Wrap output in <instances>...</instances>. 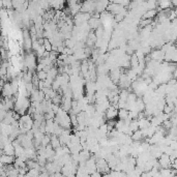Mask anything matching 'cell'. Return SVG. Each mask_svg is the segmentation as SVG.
Instances as JSON below:
<instances>
[{"label": "cell", "instance_id": "obj_1", "mask_svg": "<svg viewBox=\"0 0 177 177\" xmlns=\"http://www.w3.org/2000/svg\"><path fill=\"white\" fill-rule=\"evenodd\" d=\"M30 100L28 98V96H25L23 94L18 93L17 98L15 100V105H14V110L20 115H24L27 113V110L30 107Z\"/></svg>", "mask_w": 177, "mask_h": 177}, {"label": "cell", "instance_id": "obj_2", "mask_svg": "<svg viewBox=\"0 0 177 177\" xmlns=\"http://www.w3.org/2000/svg\"><path fill=\"white\" fill-rule=\"evenodd\" d=\"M54 120L63 128H70V126H72V124H70V114H68V112L61 109V108H59V110L56 112Z\"/></svg>", "mask_w": 177, "mask_h": 177}, {"label": "cell", "instance_id": "obj_3", "mask_svg": "<svg viewBox=\"0 0 177 177\" xmlns=\"http://www.w3.org/2000/svg\"><path fill=\"white\" fill-rule=\"evenodd\" d=\"M36 60H38V57H36L35 54H33V53H27L24 56V60H23L24 61V68L28 70H31V72L35 70L36 64H38Z\"/></svg>", "mask_w": 177, "mask_h": 177}, {"label": "cell", "instance_id": "obj_4", "mask_svg": "<svg viewBox=\"0 0 177 177\" xmlns=\"http://www.w3.org/2000/svg\"><path fill=\"white\" fill-rule=\"evenodd\" d=\"M95 165H96V171L100 172L102 175L109 173L110 167L108 165L107 160L104 158H95Z\"/></svg>", "mask_w": 177, "mask_h": 177}, {"label": "cell", "instance_id": "obj_5", "mask_svg": "<svg viewBox=\"0 0 177 177\" xmlns=\"http://www.w3.org/2000/svg\"><path fill=\"white\" fill-rule=\"evenodd\" d=\"M15 94L13 90V87L10 81L4 82V84L2 85V89H1V95L2 98H11V96Z\"/></svg>", "mask_w": 177, "mask_h": 177}, {"label": "cell", "instance_id": "obj_6", "mask_svg": "<svg viewBox=\"0 0 177 177\" xmlns=\"http://www.w3.org/2000/svg\"><path fill=\"white\" fill-rule=\"evenodd\" d=\"M30 102H38V103H42L45 100V94L42 90L35 88L33 91L30 93Z\"/></svg>", "mask_w": 177, "mask_h": 177}, {"label": "cell", "instance_id": "obj_7", "mask_svg": "<svg viewBox=\"0 0 177 177\" xmlns=\"http://www.w3.org/2000/svg\"><path fill=\"white\" fill-rule=\"evenodd\" d=\"M123 10H125L124 6H122L121 4L119 3H114V2H112V3H109V5L107 6V10L108 13L112 14V15H117V14L121 13Z\"/></svg>", "mask_w": 177, "mask_h": 177}, {"label": "cell", "instance_id": "obj_8", "mask_svg": "<svg viewBox=\"0 0 177 177\" xmlns=\"http://www.w3.org/2000/svg\"><path fill=\"white\" fill-rule=\"evenodd\" d=\"M149 57H150L151 60H155L158 62H162L164 61V57H165V52L162 49H155L153 52L149 53Z\"/></svg>", "mask_w": 177, "mask_h": 177}, {"label": "cell", "instance_id": "obj_9", "mask_svg": "<svg viewBox=\"0 0 177 177\" xmlns=\"http://www.w3.org/2000/svg\"><path fill=\"white\" fill-rule=\"evenodd\" d=\"M109 3H110V0H96L94 13L100 14L103 11H105L107 10V6L109 5Z\"/></svg>", "mask_w": 177, "mask_h": 177}, {"label": "cell", "instance_id": "obj_10", "mask_svg": "<svg viewBox=\"0 0 177 177\" xmlns=\"http://www.w3.org/2000/svg\"><path fill=\"white\" fill-rule=\"evenodd\" d=\"M158 165H160V168H168L170 167L171 164V160H170V156L166 154V153H162L160 155V158H158Z\"/></svg>", "mask_w": 177, "mask_h": 177}, {"label": "cell", "instance_id": "obj_11", "mask_svg": "<svg viewBox=\"0 0 177 177\" xmlns=\"http://www.w3.org/2000/svg\"><path fill=\"white\" fill-rule=\"evenodd\" d=\"M117 113H118V109L114 106H109L107 110L105 111V117L107 119H115L117 117Z\"/></svg>", "mask_w": 177, "mask_h": 177}, {"label": "cell", "instance_id": "obj_12", "mask_svg": "<svg viewBox=\"0 0 177 177\" xmlns=\"http://www.w3.org/2000/svg\"><path fill=\"white\" fill-rule=\"evenodd\" d=\"M15 160V155H10V154H5V153H1L0 154V163L4 165V166H8V165H11Z\"/></svg>", "mask_w": 177, "mask_h": 177}, {"label": "cell", "instance_id": "obj_13", "mask_svg": "<svg viewBox=\"0 0 177 177\" xmlns=\"http://www.w3.org/2000/svg\"><path fill=\"white\" fill-rule=\"evenodd\" d=\"M87 23H88V26L90 29H92V30H95V29H98V27L102 25V23H100V18L98 17H91L90 19L87 21Z\"/></svg>", "mask_w": 177, "mask_h": 177}, {"label": "cell", "instance_id": "obj_14", "mask_svg": "<svg viewBox=\"0 0 177 177\" xmlns=\"http://www.w3.org/2000/svg\"><path fill=\"white\" fill-rule=\"evenodd\" d=\"M2 151L5 154H10V155H15V147L11 144V142H8L3 145Z\"/></svg>", "mask_w": 177, "mask_h": 177}, {"label": "cell", "instance_id": "obj_15", "mask_svg": "<svg viewBox=\"0 0 177 177\" xmlns=\"http://www.w3.org/2000/svg\"><path fill=\"white\" fill-rule=\"evenodd\" d=\"M130 137H132L133 141H141V140L144 138L143 133H142V130H140V128H138L137 130L133 132L132 135H130Z\"/></svg>", "mask_w": 177, "mask_h": 177}, {"label": "cell", "instance_id": "obj_16", "mask_svg": "<svg viewBox=\"0 0 177 177\" xmlns=\"http://www.w3.org/2000/svg\"><path fill=\"white\" fill-rule=\"evenodd\" d=\"M50 145H51L54 149H56V148H58L59 146H61L60 141H59L58 136H56V135H51V141H50Z\"/></svg>", "mask_w": 177, "mask_h": 177}, {"label": "cell", "instance_id": "obj_17", "mask_svg": "<svg viewBox=\"0 0 177 177\" xmlns=\"http://www.w3.org/2000/svg\"><path fill=\"white\" fill-rule=\"evenodd\" d=\"M117 117H119V119L121 120H125L128 117V110H126L125 108H120L117 113Z\"/></svg>", "mask_w": 177, "mask_h": 177}, {"label": "cell", "instance_id": "obj_18", "mask_svg": "<svg viewBox=\"0 0 177 177\" xmlns=\"http://www.w3.org/2000/svg\"><path fill=\"white\" fill-rule=\"evenodd\" d=\"M158 15V11L156 10H147L145 13L143 14V19H152V18H154L155 16Z\"/></svg>", "mask_w": 177, "mask_h": 177}, {"label": "cell", "instance_id": "obj_19", "mask_svg": "<svg viewBox=\"0 0 177 177\" xmlns=\"http://www.w3.org/2000/svg\"><path fill=\"white\" fill-rule=\"evenodd\" d=\"M43 46L45 47V50L46 51H52V44L51 42L49 40V38H44V43H43Z\"/></svg>", "mask_w": 177, "mask_h": 177}, {"label": "cell", "instance_id": "obj_20", "mask_svg": "<svg viewBox=\"0 0 177 177\" xmlns=\"http://www.w3.org/2000/svg\"><path fill=\"white\" fill-rule=\"evenodd\" d=\"M2 8L11 10L13 8V2H11V0H2Z\"/></svg>", "mask_w": 177, "mask_h": 177}, {"label": "cell", "instance_id": "obj_21", "mask_svg": "<svg viewBox=\"0 0 177 177\" xmlns=\"http://www.w3.org/2000/svg\"><path fill=\"white\" fill-rule=\"evenodd\" d=\"M36 76H38V79L44 81V80L47 78V73H46L45 70H38V72L36 73Z\"/></svg>", "mask_w": 177, "mask_h": 177}, {"label": "cell", "instance_id": "obj_22", "mask_svg": "<svg viewBox=\"0 0 177 177\" xmlns=\"http://www.w3.org/2000/svg\"><path fill=\"white\" fill-rule=\"evenodd\" d=\"M2 102V95H1V92H0V103Z\"/></svg>", "mask_w": 177, "mask_h": 177}, {"label": "cell", "instance_id": "obj_23", "mask_svg": "<svg viewBox=\"0 0 177 177\" xmlns=\"http://www.w3.org/2000/svg\"><path fill=\"white\" fill-rule=\"evenodd\" d=\"M0 80H1V77H0Z\"/></svg>", "mask_w": 177, "mask_h": 177}]
</instances>
